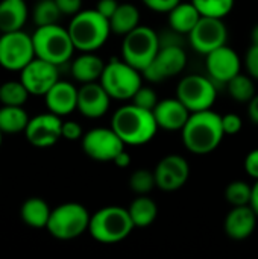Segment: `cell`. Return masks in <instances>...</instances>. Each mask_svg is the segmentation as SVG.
Masks as SVG:
<instances>
[{"instance_id": "obj_37", "label": "cell", "mask_w": 258, "mask_h": 259, "mask_svg": "<svg viewBox=\"0 0 258 259\" xmlns=\"http://www.w3.org/2000/svg\"><path fill=\"white\" fill-rule=\"evenodd\" d=\"M82 137H84V131L78 121H73V120L62 121V138L64 140L78 141V140H82Z\"/></svg>"}, {"instance_id": "obj_1", "label": "cell", "mask_w": 258, "mask_h": 259, "mask_svg": "<svg viewBox=\"0 0 258 259\" xmlns=\"http://www.w3.org/2000/svg\"><path fill=\"white\" fill-rule=\"evenodd\" d=\"M181 135L182 144L189 152L195 155H208L220 146L225 137L222 117L211 109L192 112Z\"/></svg>"}, {"instance_id": "obj_20", "label": "cell", "mask_w": 258, "mask_h": 259, "mask_svg": "<svg viewBox=\"0 0 258 259\" xmlns=\"http://www.w3.org/2000/svg\"><path fill=\"white\" fill-rule=\"evenodd\" d=\"M257 217L251 205L233 206L225 219V234L236 241H243L249 238L257 228Z\"/></svg>"}, {"instance_id": "obj_7", "label": "cell", "mask_w": 258, "mask_h": 259, "mask_svg": "<svg viewBox=\"0 0 258 259\" xmlns=\"http://www.w3.org/2000/svg\"><path fill=\"white\" fill-rule=\"evenodd\" d=\"M160 47L161 39L158 33L152 27L140 24L132 32L125 35L122 44V59L143 73L155 59Z\"/></svg>"}, {"instance_id": "obj_30", "label": "cell", "mask_w": 258, "mask_h": 259, "mask_svg": "<svg viewBox=\"0 0 258 259\" xmlns=\"http://www.w3.org/2000/svg\"><path fill=\"white\" fill-rule=\"evenodd\" d=\"M29 91L23 85V82L18 80H8L0 85V103L2 105H11V106H24V103L29 99Z\"/></svg>"}, {"instance_id": "obj_46", "label": "cell", "mask_w": 258, "mask_h": 259, "mask_svg": "<svg viewBox=\"0 0 258 259\" xmlns=\"http://www.w3.org/2000/svg\"><path fill=\"white\" fill-rule=\"evenodd\" d=\"M251 42L258 46V23L252 27V30H251Z\"/></svg>"}, {"instance_id": "obj_14", "label": "cell", "mask_w": 258, "mask_h": 259, "mask_svg": "<svg viewBox=\"0 0 258 259\" xmlns=\"http://www.w3.org/2000/svg\"><path fill=\"white\" fill-rule=\"evenodd\" d=\"M24 137L33 147H52L62 138V118L50 111L38 114L29 120Z\"/></svg>"}, {"instance_id": "obj_11", "label": "cell", "mask_w": 258, "mask_h": 259, "mask_svg": "<svg viewBox=\"0 0 258 259\" xmlns=\"http://www.w3.org/2000/svg\"><path fill=\"white\" fill-rule=\"evenodd\" d=\"M81 143L84 153L97 162L114 161V158L125 150L126 146L113 127L91 129L84 134Z\"/></svg>"}, {"instance_id": "obj_12", "label": "cell", "mask_w": 258, "mask_h": 259, "mask_svg": "<svg viewBox=\"0 0 258 259\" xmlns=\"http://www.w3.org/2000/svg\"><path fill=\"white\" fill-rule=\"evenodd\" d=\"M187 65V55L181 44H161L151 65L143 71L149 82H163L179 74Z\"/></svg>"}, {"instance_id": "obj_6", "label": "cell", "mask_w": 258, "mask_h": 259, "mask_svg": "<svg viewBox=\"0 0 258 259\" xmlns=\"http://www.w3.org/2000/svg\"><path fill=\"white\" fill-rule=\"evenodd\" d=\"M90 219L91 215L84 205L67 202L52 209L46 229L53 238L70 241L79 238L88 231Z\"/></svg>"}, {"instance_id": "obj_28", "label": "cell", "mask_w": 258, "mask_h": 259, "mask_svg": "<svg viewBox=\"0 0 258 259\" xmlns=\"http://www.w3.org/2000/svg\"><path fill=\"white\" fill-rule=\"evenodd\" d=\"M128 211H129V215H131L135 228H148L158 217V206L151 197H148V194L138 196L129 205Z\"/></svg>"}, {"instance_id": "obj_35", "label": "cell", "mask_w": 258, "mask_h": 259, "mask_svg": "<svg viewBox=\"0 0 258 259\" xmlns=\"http://www.w3.org/2000/svg\"><path fill=\"white\" fill-rule=\"evenodd\" d=\"M160 100H158V96H157V93L152 90V88H149V87H140V90L135 93V96L132 97V103L134 105H137V106H141V108H144V109H151V111H154V108L157 106V103H158Z\"/></svg>"}, {"instance_id": "obj_33", "label": "cell", "mask_w": 258, "mask_h": 259, "mask_svg": "<svg viewBox=\"0 0 258 259\" xmlns=\"http://www.w3.org/2000/svg\"><path fill=\"white\" fill-rule=\"evenodd\" d=\"M252 187L243 181H234L228 184L225 190V199L231 206H245L251 203Z\"/></svg>"}, {"instance_id": "obj_43", "label": "cell", "mask_w": 258, "mask_h": 259, "mask_svg": "<svg viewBox=\"0 0 258 259\" xmlns=\"http://www.w3.org/2000/svg\"><path fill=\"white\" fill-rule=\"evenodd\" d=\"M248 115L252 123L258 124V94H255L248 103Z\"/></svg>"}, {"instance_id": "obj_38", "label": "cell", "mask_w": 258, "mask_h": 259, "mask_svg": "<svg viewBox=\"0 0 258 259\" xmlns=\"http://www.w3.org/2000/svg\"><path fill=\"white\" fill-rule=\"evenodd\" d=\"M245 64H246L248 74L252 79L258 80V46L251 44V47L246 53V58H245Z\"/></svg>"}, {"instance_id": "obj_42", "label": "cell", "mask_w": 258, "mask_h": 259, "mask_svg": "<svg viewBox=\"0 0 258 259\" xmlns=\"http://www.w3.org/2000/svg\"><path fill=\"white\" fill-rule=\"evenodd\" d=\"M245 170L246 173L258 181V149H254L249 152L245 158Z\"/></svg>"}, {"instance_id": "obj_10", "label": "cell", "mask_w": 258, "mask_h": 259, "mask_svg": "<svg viewBox=\"0 0 258 259\" xmlns=\"http://www.w3.org/2000/svg\"><path fill=\"white\" fill-rule=\"evenodd\" d=\"M176 97L190 112H201L211 109L216 102L217 91L213 79L201 74H189L179 80L176 87Z\"/></svg>"}, {"instance_id": "obj_21", "label": "cell", "mask_w": 258, "mask_h": 259, "mask_svg": "<svg viewBox=\"0 0 258 259\" xmlns=\"http://www.w3.org/2000/svg\"><path fill=\"white\" fill-rule=\"evenodd\" d=\"M46 106L50 112L64 117L78 111V88L67 82L58 80L44 96Z\"/></svg>"}, {"instance_id": "obj_27", "label": "cell", "mask_w": 258, "mask_h": 259, "mask_svg": "<svg viewBox=\"0 0 258 259\" xmlns=\"http://www.w3.org/2000/svg\"><path fill=\"white\" fill-rule=\"evenodd\" d=\"M30 117L23 106L2 105L0 108V131L8 135H15L26 131Z\"/></svg>"}, {"instance_id": "obj_22", "label": "cell", "mask_w": 258, "mask_h": 259, "mask_svg": "<svg viewBox=\"0 0 258 259\" xmlns=\"http://www.w3.org/2000/svg\"><path fill=\"white\" fill-rule=\"evenodd\" d=\"M29 17L24 0H0V32L21 30Z\"/></svg>"}, {"instance_id": "obj_45", "label": "cell", "mask_w": 258, "mask_h": 259, "mask_svg": "<svg viewBox=\"0 0 258 259\" xmlns=\"http://www.w3.org/2000/svg\"><path fill=\"white\" fill-rule=\"evenodd\" d=\"M252 209L255 211V214L258 215V181H255V184L252 185V197H251V203Z\"/></svg>"}, {"instance_id": "obj_16", "label": "cell", "mask_w": 258, "mask_h": 259, "mask_svg": "<svg viewBox=\"0 0 258 259\" xmlns=\"http://www.w3.org/2000/svg\"><path fill=\"white\" fill-rule=\"evenodd\" d=\"M157 187L161 191L173 193L181 190L190 178V165L181 155H167L155 167Z\"/></svg>"}, {"instance_id": "obj_23", "label": "cell", "mask_w": 258, "mask_h": 259, "mask_svg": "<svg viewBox=\"0 0 258 259\" xmlns=\"http://www.w3.org/2000/svg\"><path fill=\"white\" fill-rule=\"evenodd\" d=\"M103 68L105 62L94 55V52H82V55L71 62V76L81 83L97 82L100 80Z\"/></svg>"}, {"instance_id": "obj_19", "label": "cell", "mask_w": 258, "mask_h": 259, "mask_svg": "<svg viewBox=\"0 0 258 259\" xmlns=\"http://www.w3.org/2000/svg\"><path fill=\"white\" fill-rule=\"evenodd\" d=\"M190 114L192 112L186 108V105L178 97L163 99L154 108V115L158 123V127L169 132L182 131Z\"/></svg>"}, {"instance_id": "obj_36", "label": "cell", "mask_w": 258, "mask_h": 259, "mask_svg": "<svg viewBox=\"0 0 258 259\" xmlns=\"http://www.w3.org/2000/svg\"><path fill=\"white\" fill-rule=\"evenodd\" d=\"M222 127H224L225 135H236L242 131L243 120L237 114H233V112L225 114V115H222Z\"/></svg>"}, {"instance_id": "obj_40", "label": "cell", "mask_w": 258, "mask_h": 259, "mask_svg": "<svg viewBox=\"0 0 258 259\" xmlns=\"http://www.w3.org/2000/svg\"><path fill=\"white\" fill-rule=\"evenodd\" d=\"M62 15H76L82 11V0H55Z\"/></svg>"}, {"instance_id": "obj_4", "label": "cell", "mask_w": 258, "mask_h": 259, "mask_svg": "<svg viewBox=\"0 0 258 259\" xmlns=\"http://www.w3.org/2000/svg\"><path fill=\"white\" fill-rule=\"evenodd\" d=\"M134 228V222L126 208L105 206L91 215L88 234L97 243L116 244L126 240Z\"/></svg>"}, {"instance_id": "obj_32", "label": "cell", "mask_w": 258, "mask_h": 259, "mask_svg": "<svg viewBox=\"0 0 258 259\" xmlns=\"http://www.w3.org/2000/svg\"><path fill=\"white\" fill-rule=\"evenodd\" d=\"M234 2L236 0H192V3L198 8L201 15L216 18L227 17L234 8Z\"/></svg>"}, {"instance_id": "obj_3", "label": "cell", "mask_w": 258, "mask_h": 259, "mask_svg": "<svg viewBox=\"0 0 258 259\" xmlns=\"http://www.w3.org/2000/svg\"><path fill=\"white\" fill-rule=\"evenodd\" d=\"M68 33L79 52H96L109 38L111 24L106 17H103L96 9L79 11L71 17L68 23Z\"/></svg>"}, {"instance_id": "obj_17", "label": "cell", "mask_w": 258, "mask_h": 259, "mask_svg": "<svg viewBox=\"0 0 258 259\" xmlns=\"http://www.w3.org/2000/svg\"><path fill=\"white\" fill-rule=\"evenodd\" d=\"M207 71L210 77L220 83H228L234 76L240 73L242 61L237 52L227 44L210 52L205 59Z\"/></svg>"}, {"instance_id": "obj_9", "label": "cell", "mask_w": 258, "mask_h": 259, "mask_svg": "<svg viewBox=\"0 0 258 259\" xmlns=\"http://www.w3.org/2000/svg\"><path fill=\"white\" fill-rule=\"evenodd\" d=\"M35 58L32 35L21 30L0 35V67L8 71H21Z\"/></svg>"}, {"instance_id": "obj_48", "label": "cell", "mask_w": 258, "mask_h": 259, "mask_svg": "<svg viewBox=\"0 0 258 259\" xmlns=\"http://www.w3.org/2000/svg\"><path fill=\"white\" fill-rule=\"evenodd\" d=\"M0 85H2V83H0Z\"/></svg>"}, {"instance_id": "obj_29", "label": "cell", "mask_w": 258, "mask_h": 259, "mask_svg": "<svg viewBox=\"0 0 258 259\" xmlns=\"http://www.w3.org/2000/svg\"><path fill=\"white\" fill-rule=\"evenodd\" d=\"M62 12L59 11L55 0H35V6L32 9V20L36 27L56 24Z\"/></svg>"}, {"instance_id": "obj_15", "label": "cell", "mask_w": 258, "mask_h": 259, "mask_svg": "<svg viewBox=\"0 0 258 259\" xmlns=\"http://www.w3.org/2000/svg\"><path fill=\"white\" fill-rule=\"evenodd\" d=\"M20 80L27 88L30 96L44 97L46 93L59 80L58 65L35 56L20 71Z\"/></svg>"}, {"instance_id": "obj_25", "label": "cell", "mask_w": 258, "mask_h": 259, "mask_svg": "<svg viewBox=\"0 0 258 259\" xmlns=\"http://www.w3.org/2000/svg\"><path fill=\"white\" fill-rule=\"evenodd\" d=\"M201 17V12L192 2H181L169 12V26L179 35H189Z\"/></svg>"}, {"instance_id": "obj_31", "label": "cell", "mask_w": 258, "mask_h": 259, "mask_svg": "<svg viewBox=\"0 0 258 259\" xmlns=\"http://www.w3.org/2000/svg\"><path fill=\"white\" fill-rule=\"evenodd\" d=\"M227 85L230 96L239 103H249L251 99L255 96V85L251 76L239 73Z\"/></svg>"}, {"instance_id": "obj_8", "label": "cell", "mask_w": 258, "mask_h": 259, "mask_svg": "<svg viewBox=\"0 0 258 259\" xmlns=\"http://www.w3.org/2000/svg\"><path fill=\"white\" fill-rule=\"evenodd\" d=\"M99 82L103 85L111 99L116 100H132L135 93L143 85L141 71L117 58H113L108 64H105Z\"/></svg>"}, {"instance_id": "obj_47", "label": "cell", "mask_w": 258, "mask_h": 259, "mask_svg": "<svg viewBox=\"0 0 258 259\" xmlns=\"http://www.w3.org/2000/svg\"><path fill=\"white\" fill-rule=\"evenodd\" d=\"M2 141H3V132L0 131V147H2Z\"/></svg>"}, {"instance_id": "obj_5", "label": "cell", "mask_w": 258, "mask_h": 259, "mask_svg": "<svg viewBox=\"0 0 258 259\" xmlns=\"http://www.w3.org/2000/svg\"><path fill=\"white\" fill-rule=\"evenodd\" d=\"M35 56L49 61L55 65L65 64L75 53V44L68 33V29L56 24L40 26L32 33Z\"/></svg>"}, {"instance_id": "obj_26", "label": "cell", "mask_w": 258, "mask_h": 259, "mask_svg": "<svg viewBox=\"0 0 258 259\" xmlns=\"http://www.w3.org/2000/svg\"><path fill=\"white\" fill-rule=\"evenodd\" d=\"M111 30L116 35H128L140 26V11L132 3H120L114 15L109 18Z\"/></svg>"}, {"instance_id": "obj_24", "label": "cell", "mask_w": 258, "mask_h": 259, "mask_svg": "<svg viewBox=\"0 0 258 259\" xmlns=\"http://www.w3.org/2000/svg\"><path fill=\"white\" fill-rule=\"evenodd\" d=\"M50 212L52 208L41 197H29L20 206V217L23 223L32 229H46Z\"/></svg>"}, {"instance_id": "obj_39", "label": "cell", "mask_w": 258, "mask_h": 259, "mask_svg": "<svg viewBox=\"0 0 258 259\" xmlns=\"http://www.w3.org/2000/svg\"><path fill=\"white\" fill-rule=\"evenodd\" d=\"M149 9L155 11V12H164L169 14L178 3H181V0H141Z\"/></svg>"}, {"instance_id": "obj_13", "label": "cell", "mask_w": 258, "mask_h": 259, "mask_svg": "<svg viewBox=\"0 0 258 259\" xmlns=\"http://www.w3.org/2000/svg\"><path fill=\"white\" fill-rule=\"evenodd\" d=\"M228 29L222 18L216 17H201L196 26L189 33V41L192 47L202 55H208L210 52L227 44Z\"/></svg>"}, {"instance_id": "obj_2", "label": "cell", "mask_w": 258, "mask_h": 259, "mask_svg": "<svg viewBox=\"0 0 258 259\" xmlns=\"http://www.w3.org/2000/svg\"><path fill=\"white\" fill-rule=\"evenodd\" d=\"M111 127L128 146L148 144L160 129L154 111L137 106L132 102L123 105L113 114Z\"/></svg>"}, {"instance_id": "obj_34", "label": "cell", "mask_w": 258, "mask_h": 259, "mask_svg": "<svg viewBox=\"0 0 258 259\" xmlns=\"http://www.w3.org/2000/svg\"><path fill=\"white\" fill-rule=\"evenodd\" d=\"M155 187H157L155 173L151 170H146V168L135 170L129 178V188L132 193H135L138 196L149 194Z\"/></svg>"}, {"instance_id": "obj_44", "label": "cell", "mask_w": 258, "mask_h": 259, "mask_svg": "<svg viewBox=\"0 0 258 259\" xmlns=\"http://www.w3.org/2000/svg\"><path fill=\"white\" fill-rule=\"evenodd\" d=\"M119 168H126V167H129V164H131V155L126 152V150H122L116 158H114V161H113Z\"/></svg>"}, {"instance_id": "obj_18", "label": "cell", "mask_w": 258, "mask_h": 259, "mask_svg": "<svg viewBox=\"0 0 258 259\" xmlns=\"http://www.w3.org/2000/svg\"><path fill=\"white\" fill-rule=\"evenodd\" d=\"M111 105V96L106 93L103 85L97 82L82 83L78 88V111L87 118L103 117Z\"/></svg>"}, {"instance_id": "obj_41", "label": "cell", "mask_w": 258, "mask_h": 259, "mask_svg": "<svg viewBox=\"0 0 258 259\" xmlns=\"http://www.w3.org/2000/svg\"><path fill=\"white\" fill-rule=\"evenodd\" d=\"M119 5H120V3H119L117 0H97L94 9L109 20V18L114 15V12L117 11Z\"/></svg>"}]
</instances>
